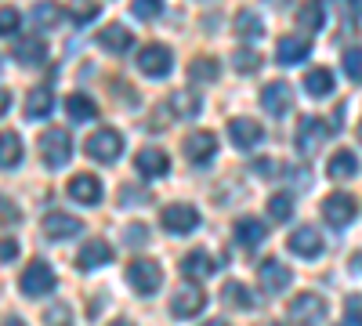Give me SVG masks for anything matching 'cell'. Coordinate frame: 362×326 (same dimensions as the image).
I'll return each instance as SVG.
<instances>
[{"label":"cell","instance_id":"11","mask_svg":"<svg viewBox=\"0 0 362 326\" xmlns=\"http://www.w3.org/2000/svg\"><path fill=\"white\" fill-rule=\"evenodd\" d=\"M257 279H261V290H264V293H283V290L290 286V269H286L283 261L268 257V261L257 264Z\"/></svg>","mask_w":362,"mask_h":326},{"label":"cell","instance_id":"16","mask_svg":"<svg viewBox=\"0 0 362 326\" xmlns=\"http://www.w3.org/2000/svg\"><path fill=\"white\" fill-rule=\"evenodd\" d=\"M214 153H218V138L210 134V131H192V134L185 138V156H189L192 163L214 160Z\"/></svg>","mask_w":362,"mask_h":326},{"label":"cell","instance_id":"28","mask_svg":"<svg viewBox=\"0 0 362 326\" xmlns=\"http://www.w3.org/2000/svg\"><path fill=\"white\" fill-rule=\"evenodd\" d=\"M66 112H69V120L87 124V120H95V116H98V105L90 102L87 95H69L66 98Z\"/></svg>","mask_w":362,"mask_h":326},{"label":"cell","instance_id":"30","mask_svg":"<svg viewBox=\"0 0 362 326\" xmlns=\"http://www.w3.org/2000/svg\"><path fill=\"white\" fill-rule=\"evenodd\" d=\"M235 33L243 37V40L261 37V33H264V22H261V15H257V11H250V8H243V11L235 15Z\"/></svg>","mask_w":362,"mask_h":326},{"label":"cell","instance_id":"32","mask_svg":"<svg viewBox=\"0 0 362 326\" xmlns=\"http://www.w3.org/2000/svg\"><path fill=\"white\" fill-rule=\"evenodd\" d=\"M322 22H326L322 4H300V8H297V25L305 29V33H319Z\"/></svg>","mask_w":362,"mask_h":326},{"label":"cell","instance_id":"1","mask_svg":"<svg viewBox=\"0 0 362 326\" xmlns=\"http://www.w3.org/2000/svg\"><path fill=\"white\" fill-rule=\"evenodd\" d=\"M40 156H44L47 167H66L69 156H73V141H69V134H66V131H58V127L44 131V134H40Z\"/></svg>","mask_w":362,"mask_h":326},{"label":"cell","instance_id":"25","mask_svg":"<svg viewBox=\"0 0 362 326\" xmlns=\"http://www.w3.org/2000/svg\"><path fill=\"white\" fill-rule=\"evenodd\" d=\"M98 44L112 54H124L131 47V29L127 25H105L102 33H98Z\"/></svg>","mask_w":362,"mask_h":326},{"label":"cell","instance_id":"8","mask_svg":"<svg viewBox=\"0 0 362 326\" xmlns=\"http://www.w3.org/2000/svg\"><path fill=\"white\" fill-rule=\"evenodd\" d=\"M203 305H206V293H203L199 286L185 283V286H177V290H174V301H170V315H177V319H189V315L203 312Z\"/></svg>","mask_w":362,"mask_h":326},{"label":"cell","instance_id":"17","mask_svg":"<svg viewBox=\"0 0 362 326\" xmlns=\"http://www.w3.org/2000/svg\"><path fill=\"white\" fill-rule=\"evenodd\" d=\"M312 51V40L308 37H283L276 44V62L279 66H297V62H305Z\"/></svg>","mask_w":362,"mask_h":326},{"label":"cell","instance_id":"31","mask_svg":"<svg viewBox=\"0 0 362 326\" xmlns=\"http://www.w3.org/2000/svg\"><path fill=\"white\" fill-rule=\"evenodd\" d=\"M358 170V160H355V153H348V149H341L334 160H329V167H326V174L334 177V182H344V177H351Z\"/></svg>","mask_w":362,"mask_h":326},{"label":"cell","instance_id":"52","mask_svg":"<svg viewBox=\"0 0 362 326\" xmlns=\"http://www.w3.org/2000/svg\"><path fill=\"white\" fill-rule=\"evenodd\" d=\"M264 326H283V322H264Z\"/></svg>","mask_w":362,"mask_h":326},{"label":"cell","instance_id":"13","mask_svg":"<svg viewBox=\"0 0 362 326\" xmlns=\"http://www.w3.org/2000/svg\"><path fill=\"white\" fill-rule=\"evenodd\" d=\"M286 247H290L293 254H300V257H319V254H322V235H319L312 225H300L297 232L286 235Z\"/></svg>","mask_w":362,"mask_h":326},{"label":"cell","instance_id":"29","mask_svg":"<svg viewBox=\"0 0 362 326\" xmlns=\"http://www.w3.org/2000/svg\"><path fill=\"white\" fill-rule=\"evenodd\" d=\"M22 160V138L15 131H0V167H15Z\"/></svg>","mask_w":362,"mask_h":326},{"label":"cell","instance_id":"50","mask_svg":"<svg viewBox=\"0 0 362 326\" xmlns=\"http://www.w3.org/2000/svg\"><path fill=\"white\" fill-rule=\"evenodd\" d=\"M112 326H131V322H124V319H119V322H112Z\"/></svg>","mask_w":362,"mask_h":326},{"label":"cell","instance_id":"19","mask_svg":"<svg viewBox=\"0 0 362 326\" xmlns=\"http://www.w3.org/2000/svg\"><path fill=\"white\" fill-rule=\"evenodd\" d=\"M69 196L76 203H98L102 199V182L95 174H76V177H69Z\"/></svg>","mask_w":362,"mask_h":326},{"label":"cell","instance_id":"51","mask_svg":"<svg viewBox=\"0 0 362 326\" xmlns=\"http://www.w3.org/2000/svg\"><path fill=\"white\" fill-rule=\"evenodd\" d=\"M358 141H362V120H358Z\"/></svg>","mask_w":362,"mask_h":326},{"label":"cell","instance_id":"45","mask_svg":"<svg viewBox=\"0 0 362 326\" xmlns=\"http://www.w3.org/2000/svg\"><path fill=\"white\" fill-rule=\"evenodd\" d=\"M15 254H18V243L11 235H0V261H15Z\"/></svg>","mask_w":362,"mask_h":326},{"label":"cell","instance_id":"47","mask_svg":"<svg viewBox=\"0 0 362 326\" xmlns=\"http://www.w3.org/2000/svg\"><path fill=\"white\" fill-rule=\"evenodd\" d=\"M337 326H362V315H348L344 322H337Z\"/></svg>","mask_w":362,"mask_h":326},{"label":"cell","instance_id":"2","mask_svg":"<svg viewBox=\"0 0 362 326\" xmlns=\"http://www.w3.org/2000/svg\"><path fill=\"white\" fill-rule=\"evenodd\" d=\"M119 153H124V138H119L112 127H102L87 138V156H95L98 163H116Z\"/></svg>","mask_w":362,"mask_h":326},{"label":"cell","instance_id":"18","mask_svg":"<svg viewBox=\"0 0 362 326\" xmlns=\"http://www.w3.org/2000/svg\"><path fill=\"white\" fill-rule=\"evenodd\" d=\"M11 54L18 58L22 66H44L47 62V44L40 37H18L15 47H11Z\"/></svg>","mask_w":362,"mask_h":326},{"label":"cell","instance_id":"24","mask_svg":"<svg viewBox=\"0 0 362 326\" xmlns=\"http://www.w3.org/2000/svg\"><path fill=\"white\" fill-rule=\"evenodd\" d=\"M218 264L210 261L203 250H189L185 257H181V272H185L189 279H206V276H214Z\"/></svg>","mask_w":362,"mask_h":326},{"label":"cell","instance_id":"15","mask_svg":"<svg viewBox=\"0 0 362 326\" xmlns=\"http://www.w3.org/2000/svg\"><path fill=\"white\" fill-rule=\"evenodd\" d=\"M83 232V221L80 218H73V214H47L44 218V235L47 240H73V235H80Z\"/></svg>","mask_w":362,"mask_h":326},{"label":"cell","instance_id":"33","mask_svg":"<svg viewBox=\"0 0 362 326\" xmlns=\"http://www.w3.org/2000/svg\"><path fill=\"white\" fill-rule=\"evenodd\" d=\"M221 293H225V301H228V305H235V308H254V298H250V290H247L243 283L228 279Z\"/></svg>","mask_w":362,"mask_h":326},{"label":"cell","instance_id":"49","mask_svg":"<svg viewBox=\"0 0 362 326\" xmlns=\"http://www.w3.org/2000/svg\"><path fill=\"white\" fill-rule=\"evenodd\" d=\"M4 326H25V322H18V319H8V322H4Z\"/></svg>","mask_w":362,"mask_h":326},{"label":"cell","instance_id":"34","mask_svg":"<svg viewBox=\"0 0 362 326\" xmlns=\"http://www.w3.org/2000/svg\"><path fill=\"white\" fill-rule=\"evenodd\" d=\"M293 214V199H290V192H276L268 199V218L272 221H286Z\"/></svg>","mask_w":362,"mask_h":326},{"label":"cell","instance_id":"26","mask_svg":"<svg viewBox=\"0 0 362 326\" xmlns=\"http://www.w3.org/2000/svg\"><path fill=\"white\" fill-rule=\"evenodd\" d=\"M51 105H54V95L47 87H33V91L25 95V116H33V120H44L51 112Z\"/></svg>","mask_w":362,"mask_h":326},{"label":"cell","instance_id":"12","mask_svg":"<svg viewBox=\"0 0 362 326\" xmlns=\"http://www.w3.org/2000/svg\"><path fill=\"white\" fill-rule=\"evenodd\" d=\"M228 138L235 141V149H254V145L264 141V131L257 120H247V116H239V120H228Z\"/></svg>","mask_w":362,"mask_h":326},{"label":"cell","instance_id":"23","mask_svg":"<svg viewBox=\"0 0 362 326\" xmlns=\"http://www.w3.org/2000/svg\"><path fill=\"white\" fill-rule=\"evenodd\" d=\"M80 269H102V264L112 261V247L105 240H87V247L80 250Z\"/></svg>","mask_w":362,"mask_h":326},{"label":"cell","instance_id":"14","mask_svg":"<svg viewBox=\"0 0 362 326\" xmlns=\"http://www.w3.org/2000/svg\"><path fill=\"white\" fill-rule=\"evenodd\" d=\"M261 105L272 112V116H286L290 105H293V95H290V83L283 80H272L264 91H261Z\"/></svg>","mask_w":362,"mask_h":326},{"label":"cell","instance_id":"21","mask_svg":"<svg viewBox=\"0 0 362 326\" xmlns=\"http://www.w3.org/2000/svg\"><path fill=\"white\" fill-rule=\"evenodd\" d=\"M167 109L177 116V120H196L199 109H203V102H199L196 91H174L170 102H167Z\"/></svg>","mask_w":362,"mask_h":326},{"label":"cell","instance_id":"22","mask_svg":"<svg viewBox=\"0 0 362 326\" xmlns=\"http://www.w3.org/2000/svg\"><path fill=\"white\" fill-rule=\"evenodd\" d=\"M134 167H138V174H145V177H163L167 167H170V160H167L163 149H141L138 160H134Z\"/></svg>","mask_w":362,"mask_h":326},{"label":"cell","instance_id":"7","mask_svg":"<svg viewBox=\"0 0 362 326\" xmlns=\"http://www.w3.org/2000/svg\"><path fill=\"white\" fill-rule=\"evenodd\" d=\"M326 138H329V127L319 120V116H305V120H300V127H297V149L305 153V156H312V153L322 149Z\"/></svg>","mask_w":362,"mask_h":326},{"label":"cell","instance_id":"38","mask_svg":"<svg viewBox=\"0 0 362 326\" xmlns=\"http://www.w3.org/2000/svg\"><path fill=\"white\" fill-rule=\"evenodd\" d=\"M58 18H62V11H58L54 4H40V8L29 11V22H33V25H54Z\"/></svg>","mask_w":362,"mask_h":326},{"label":"cell","instance_id":"40","mask_svg":"<svg viewBox=\"0 0 362 326\" xmlns=\"http://www.w3.org/2000/svg\"><path fill=\"white\" fill-rule=\"evenodd\" d=\"M18 22H22V15L15 8H0V37H11L18 29Z\"/></svg>","mask_w":362,"mask_h":326},{"label":"cell","instance_id":"37","mask_svg":"<svg viewBox=\"0 0 362 326\" xmlns=\"http://www.w3.org/2000/svg\"><path fill=\"white\" fill-rule=\"evenodd\" d=\"M344 73H348V80L362 83V47H348L344 51Z\"/></svg>","mask_w":362,"mask_h":326},{"label":"cell","instance_id":"48","mask_svg":"<svg viewBox=\"0 0 362 326\" xmlns=\"http://www.w3.org/2000/svg\"><path fill=\"white\" fill-rule=\"evenodd\" d=\"M203 326H228V322H221V319H214V322H203Z\"/></svg>","mask_w":362,"mask_h":326},{"label":"cell","instance_id":"3","mask_svg":"<svg viewBox=\"0 0 362 326\" xmlns=\"http://www.w3.org/2000/svg\"><path fill=\"white\" fill-rule=\"evenodd\" d=\"M290 319L297 326H319L326 319V301L319 298V293H297V298L290 301Z\"/></svg>","mask_w":362,"mask_h":326},{"label":"cell","instance_id":"36","mask_svg":"<svg viewBox=\"0 0 362 326\" xmlns=\"http://www.w3.org/2000/svg\"><path fill=\"white\" fill-rule=\"evenodd\" d=\"M232 66H235L239 73H254V69L261 66V54L250 51V47H239V51L232 54Z\"/></svg>","mask_w":362,"mask_h":326},{"label":"cell","instance_id":"43","mask_svg":"<svg viewBox=\"0 0 362 326\" xmlns=\"http://www.w3.org/2000/svg\"><path fill=\"white\" fill-rule=\"evenodd\" d=\"M22 218V211L11 203V199H0V225H15Z\"/></svg>","mask_w":362,"mask_h":326},{"label":"cell","instance_id":"6","mask_svg":"<svg viewBox=\"0 0 362 326\" xmlns=\"http://www.w3.org/2000/svg\"><path fill=\"white\" fill-rule=\"evenodd\" d=\"M355 214H358V206H355V199L348 192H334V196L322 199V218L334 228H344L348 221H355Z\"/></svg>","mask_w":362,"mask_h":326},{"label":"cell","instance_id":"9","mask_svg":"<svg viewBox=\"0 0 362 326\" xmlns=\"http://www.w3.org/2000/svg\"><path fill=\"white\" fill-rule=\"evenodd\" d=\"M170 51L163 47V44H148V47H141L138 51V69L145 73V76H167L170 73Z\"/></svg>","mask_w":362,"mask_h":326},{"label":"cell","instance_id":"39","mask_svg":"<svg viewBox=\"0 0 362 326\" xmlns=\"http://www.w3.org/2000/svg\"><path fill=\"white\" fill-rule=\"evenodd\" d=\"M69 319H73V315H69V305H51V308L44 312V322H47V326H73Z\"/></svg>","mask_w":362,"mask_h":326},{"label":"cell","instance_id":"5","mask_svg":"<svg viewBox=\"0 0 362 326\" xmlns=\"http://www.w3.org/2000/svg\"><path fill=\"white\" fill-rule=\"evenodd\" d=\"M18 286H22L25 298H44V293H51V290H54V272H51V264L33 261V264H29V269L22 272Z\"/></svg>","mask_w":362,"mask_h":326},{"label":"cell","instance_id":"10","mask_svg":"<svg viewBox=\"0 0 362 326\" xmlns=\"http://www.w3.org/2000/svg\"><path fill=\"white\" fill-rule=\"evenodd\" d=\"M199 225V214H196V206L189 203H174V206H163V228L174 232V235H185Z\"/></svg>","mask_w":362,"mask_h":326},{"label":"cell","instance_id":"41","mask_svg":"<svg viewBox=\"0 0 362 326\" xmlns=\"http://www.w3.org/2000/svg\"><path fill=\"white\" fill-rule=\"evenodd\" d=\"M98 11H102L98 4H76V8H69L66 15H69L76 25H83V22H90V18H98Z\"/></svg>","mask_w":362,"mask_h":326},{"label":"cell","instance_id":"42","mask_svg":"<svg viewBox=\"0 0 362 326\" xmlns=\"http://www.w3.org/2000/svg\"><path fill=\"white\" fill-rule=\"evenodd\" d=\"M160 11H163L160 0H138V4H134V15H138V18H156Z\"/></svg>","mask_w":362,"mask_h":326},{"label":"cell","instance_id":"46","mask_svg":"<svg viewBox=\"0 0 362 326\" xmlns=\"http://www.w3.org/2000/svg\"><path fill=\"white\" fill-rule=\"evenodd\" d=\"M8 109H11V95L4 91V87H0V116H4Z\"/></svg>","mask_w":362,"mask_h":326},{"label":"cell","instance_id":"35","mask_svg":"<svg viewBox=\"0 0 362 326\" xmlns=\"http://www.w3.org/2000/svg\"><path fill=\"white\" fill-rule=\"evenodd\" d=\"M189 76H192V80H206V83H214V80L221 76V69H218L214 58H196V62L189 66Z\"/></svg>","mask_w":362,"mask_h":326},{"label":"cell","instance_id":"20","mask_svg":"<svg viewBox=\"0 0 362 326\" xmlns=\"http://www.w3.org/2000/svg\"><path fill=\"white\" fill-rule=\"evenodd\" d=\"M264 240H268V232H264V225H261L257 218H239V221H235V243H239V247L254 250V247H261Z\"/></svg>","mask_w":362,"mask_h":326},{"label":"cell","instance_id":"4","mask_svg":"<svg viewBox=\"0 0 362 326\" xmlns=\"http://www.w3.org/2000/svg\"><path fill=\"white\" fill-rule=\"evenodd\" d=\"M127 283H131L138 293H156L160 283H163V272H160V264H156V261L138 257V261L127 264Z\"/></svg>","mask_w":362,"mask_h":326},{"label":"cell","instance_id":"44","mask_svg":"<svg viewBox=\"0 0 362 326\" xmlns=\"http://www.w3.org/2000/svg\"><path fill=\"white\" fill-rule=\"evenodd\" d=\"M145 240H148V225H138V221L127 225V243H131V247H141Z\"/></svg>","mask_w":362,"mask_h":326},{"label":"cell","instance_id":"27","mask_svg":"<svg viewBox=\"0 0 362 326\" xmlns=\"http://www.w3.org/2000/svg\"><path fill=\"white\" fill-rule=\"evenodd\" d=\"M305 91L312 95V98H326L329 91H334V73H329V69H308L305 73Z\"/></svg>","mask_w":362,"mask_h":326}]
</instances>
